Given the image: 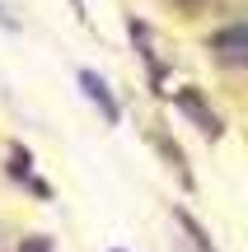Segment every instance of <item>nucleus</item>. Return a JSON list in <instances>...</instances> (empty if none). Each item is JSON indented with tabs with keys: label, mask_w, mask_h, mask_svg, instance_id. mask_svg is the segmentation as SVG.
Wrapping results in <instances>:
<instances>
[{
	"label": "nucleus",
	"mask_w": 248,
	"mask_h": 252,
	"mask_svg": "<svg viewBox=\"0 0 248 252\" xmlns=\"http://www.w3.org/2000/svg\"><path fill=\"white\" fill-rule=\"evenodd\" d=\"M211 47L220 56H248V24H230L211 37Z\"/></svg>",
	"instance_id": "2"
},
{
	"label": "nucleus",
	"mask_w": 248,
	"mask_h": 252,
	"mask_svg": "<svg viewBox=\"0 0 248 252\" xmlns=\"http://www.w3.org/2000/svg\"><path fill=\"white\" fill-rule=\"evenodd\" d=\"M183 108L192 112L197 122H202V131H206V135H220V117H215V112H206V108H202V98H197V94H183Z\"/></svg>",
	"instance_id": "3"
},
{
	"label": "nucleus",
	"mask_w": 248,
	"mask_h": 252,
	"mask_svg": "<svg viewBox=\"0 0 248 252\" xmlns=\"http://www.w3.org/2000/svg\"><path fill=\"white\" fill-rule=\"evenodd\" d=\"M80 89L89 94V103H99V108H103V117H108V122H122V108H117V98L108 94V84H103L94 70H80Z\"/></svg>",
	"instance_id": "1"
},
{
	"label": "nucleus",
	"mask_w": 248,
	"mask_h": 252,
	"mask_svg": "<svg viewBox=\"0 0 248 252\" xmlns=\"http://www.w3.org/2000/svg\"><path fill=\"white\" fill-rule=\"evenodd\" d=\"M183 229H187V252H215V248L202 238V229H197L192 220H183Z\"/></svg>",
	"instance_id": "4"
}]
</instances>
